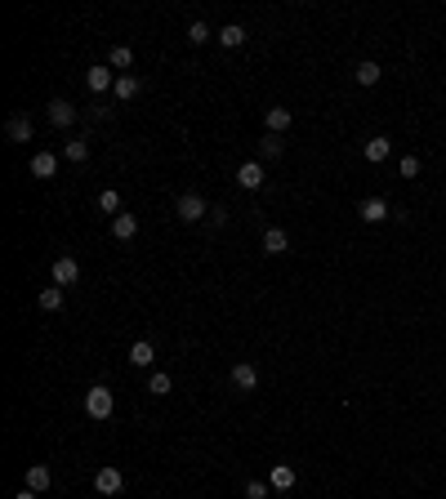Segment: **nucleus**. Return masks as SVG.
<instances>
[{"instance_id":"f257e3e1","label":"nucleus","mask_w":446,"mask_h":499,"mask_svg":"<svg viewBox=\"0 0 446 499\" xmlns=\"http://www.w3.org/2000/svg\"><path fill=\"white\" fill-rule=\"evenodd\" d=\"M112 410H116V397H112V392L103 388V383L85 392V415H90V419H108Z\"/></svg>"},{"instance_id":"f03ea898","label":"nucleus","mask_w":446,"mask_h":499,"mask_svg":"<svg viewBox=\"0 0 446 499\" xmlns=\"http://www.w3.org/2000/svg\"><path fill=\"white\" fill-rule=\"evenodd\" d=\"M174 214H179L183 223H201V219H205V201H201L196 192H183V196L174 201Z\"/></svg>"},{"instance_id":"7ed1b4c3","label":"nucleus","mask_w":446,"mask_h":499,"mask_svg":"<svg viewBox=\"0 0 446 499\" xmlns=\"http://www.w3.org/2000/svg\"><path fill=\"white\" fill-rule=\"evenodd\" d=\"M76 281H81V263L72 259V254H59V259H54V286H76Z\"/></svg>"},{"instance_id":"20e7f679","label":"nucleus","mask_w":446,"mask_h":499,"mask_svg":"<svg viewBox=\"0 0 446 499\" xmlns=\"http://www.w3.org/2000/svg\"><path fill=\"white\" fill-rule=\"evenodd\" d=\"M121 486H125L121 468H99V473H94V491L99 495H121Z\"/></svg>"},{"instance_id":"39448f33","label":"nucleus","mask_w":446,"mask_h":499,"mask_svg":"<svg viewBox=\"0 0 446 499\" xmlns=\"http://www.w3.org/2000/svg\"><path fill=\"white\" fill-rule=\"evenodd\" d=\"M232 383H236L241 392H254V388H259V370H254L250 361H236V365H232Z\"/></svg>"},{"instance_id":"423d86ee","label":"nucleus","mask_w":446,"mask_h":499,"mask_svg":"<svg viewBox=\"0 0 446 499\" xmlns=\"http://www.w3.org/2000/svg\"><path fill=\"white\" fill-rule=\"evenodd\" d=\"M236 183H241L245 192H259V187H263V165L259 161H245L241 169H236Z\"/></svg>"},{"instance_id":"0eeeda50","label":"nucleus","mask_w":446,"mask_h":499,"mask_svg":"<svg viewBox=\"0 0 446 499\" xmlns=\"http://www.w3.org/2000/svg\"><path fill=\"white\" fill-rule=\"evenodd\" d=\"M139 89H143V81L134 76V72H125V76H116V85H112V94H116L121 103H130V98H139Z\"/></svg>"},{"instance_id":"6e6552de","label":"nucleus","mask_w":446,"mask_h":499,"mask_svg":"<svg viewBox=\"0 0 446 499\" xmlns=\"http://www.w3.org/2000/svg\"><path fill=\"white\" fill-rule=\"evenodd\" d=\"M85 85H90L94 94H108L112 85H116V76H112V67H90L85 72Z\"/></svg>"},{"instance_id":"1a4fd4ad","label":"nucleus","mask_w":446,"mask_h":499,"mask_svg":"<svg viewBox=\"0 0 446 499\" xmlns=\"http://www.w3.org/2000/svg\"><path fill=\"white\" fill-rule=\"evenodd\" d=\"M112 237L116 241H134L139 237V219L134 214H116V219H112Z\"/></svg>"},{"instance_id":"9d476101","label":"nucleus","mask_w":446,"mask_h":499,"mask_svg":"<svg viewBox=\"0 0 446 499\" xmlns=\"http://www.w3.org/2000/svg\"><path fill=\"white\" fill-rule=\"evenodd\" d=\"M295 482H299V477H295V468H290V464H272V473H268L272 491H290Z\"/></svg>"},{"instance_id":"9b49d317","label":"nucleus","mask_w":446,"mask_h":499,"mask_svg":"<svg viewBox=\"0 0 446 499\" xmlns=\"http://www.w3.org/2000/svg\"><path fill=\"white\" fill-rule=\"evenodd\" d=\"M72 120H76V107H72L68 98H54V103H50V125L63 129V125H72Z\"/></svg>"},{"instance_id":"f8f14e48","label":"nucleus","mask_w":446,"mask_h":499,"mask_svg":"<svg viewBox=\"0 0 446 499\" xmlns=\"http://www.w3.org/2000/svg\"><path fill=\"white\" fill-rule=\"evenodd\" d=\"M263 125H268V134L290 129V107H268V112H263Z\"/></svg>"},{"instance_id":"ddd939ff","label":"nucleus","mask_w":446,"mask_h":499,"mask_svg":"<svg viewBox=\"0 0 446 499\" xmlns=\"http://www.w3.org/2000/svg\"><path fill=\"white\" fill-rule=\"evenodd\" d=\"M388 152H393V143H388L384 134H379V138H366V147H362V156H366L371 165H379V161H384Z\"/></svg>"},{"instance_id":"4468645a","label":"nucleus","mask_w":446,"mask_h":499,"mask_svg":"<svg viewBox=\"0 0 446 499\" xmlns=\"http://www.w3.org/2000/svg\"><path fill=\"white\" fill-rule=\"evenodd\" d=\"M50 482H54V477H50V468H45V464H32V468H27V491L41 495V491H50Z\"/></svg>"},{"instance_id":"2eb2a0df","label":"nucleus","mask_w":446,"mask_h":499,"mask_svg":"<svg viewBox=\"0 0 446 499\" xmlns=\"http://www.w3.org/2000/svg\"><path fill=\"white\" fill-rule=\"evenodd\" d=\"M108 63L112 67L121 72V76H125L130 67H134V50H130V45H112V54H108Z\"/></svg>"},{"instance_id":"dca6fc26","label":"nucleus","mask_w":446,"mask_h":499,"mask_svg":"<svg viewBox=\"0 0 446 499\" xmlns=\"http://www.w3.org/2000/svg\"><path fill=\"white\" fill-rule=\"evenodd\" d=\"M54 169H59V156L54 152H36L32 156V174L36 178H54Z\"/></svg>"},{"instance_id":"f3484780","label":"nucleus","mask_w":446,"mask_h":499,"mask_svg":"<svg viewBox=\"0 0 446 499\" xmlns=\"http://www.w3.org/2000/svg\"><path fill=\"white\" fill-rule=\"evenodd\" d=\"M357 214H362V223H384L388 219V205L379 201V196H371V201H362V210H357Z\"/></svg>"},{"instance_id":"a211bd4d","label":"nucleus","mask_w":446,"mask_h":499,"mask_svg":"<svg viewBox=\"0 0 446 499\" xmlns=\"http://www.w3.org/2000/svg\"><path fill=\"white\" fill-rule=\"evenodd\" d=\"M214 41H219L223 50H236V45H245V27H241V23H227L223 32L214 36Z\"/></svg>"},{"instance_id":"6ab92c4d","label":"nucleus","mask_w":446,"mask_h":499,"mask_svg":"<svg viewBox=\"0 0 446 499\" xmlns=\"http://www.w3.org/2000/svg\"><path fill=\"white\" fill-rule=\"evenodd\" d=\"M263 250H268V254H286L290 250V237L281 228H268V232H263Z\"/></svg>"},{"instance_id":"aec40b11","label":"nucleus","mask_w":446,"mask_h":499,"mask_svg":"<svg viewBox=\"0 0 446 499\" xmlns=\"http://www.w3.org/2000/svg\"><path fill=\"white\" fill-rule=\"evenodd\" d=\"M5 134L14 138V143H32V120H27V116H14L5 125Z\"/></svg>"},{"instance_id":"412c9836","label":"nucleus","mask_w":446,"mask_h":499,"mask_svg":"<svg viewBox=\"0 0 446 499\" xmlns=\"http://www.w3.org/2000/svg\"><path fill=\"white\" fill-rule=\"evenodd\" d=\"M130 361H134V365H139V370H143V365H152V361H156V348H152V343H148V339H139V343H134V348H130Z\"/></svg>"},{"instance_id":"4be33fe9","label":"nucleus","mask_w":446,"mask_h":499,"mask_svg":"<svg viewBox=\"0 0 446 499\" xmlns=\"http://www.w3.org/2000/svg\"><path fill=\"white\" fill-rule=\"evenodd\" d=\"M281 152H286V143H281V134H263V138H259V156H263V161H277Z\"/></svg>"},{"instance_id":"5701e85b","label":"nucleus","mask_w":446,"mask_h":499,"mask_svg":"<svg viewBox=\"0 0 446 499\" xmlns=\"http://www.w3.org/2000/svg\"><path fill=\"white\" fill-rule=\"evenodd\" d=\"M63 156H68L72 165L90 161V143H85V138H72V143H63Z\"/></svg>"},{"instance_id":"b1692460","label":"nucleus","mask_w":446,"mask_h":499,"mask_svg":"<svg viewBox=\"0 0 446 499\" xmlns=\"http://www.w3.org/2000/svg\"><path fill=\"white\" fill-rule=\"evenodd\" d=\"M379 76H384V67H379V63H357V85H379Z\"/></svg>"},{"instance_id":"393cba45","label":"nucleus","mask_w":446,"mask_h":499,"mask_svg":"<svg viewBox=\"0 0 446 499\" xmlns=\"http://www.w3.org/2000/svg\"><path fill=\"white\" fill-rule=\"evenodd\" d=\"M41 308H45V312H59V308H63V286L41 290Z\"/></svg>"},{"instance_id":"a878e982","label":"nucleus","mask_w":446,"mask_h":499,"mask_svg":"<svg viewBox=\"0 0 446 499\" xmlns=\"http://www.w3.org/2000/svg\"><path fill=\"white\" fill-rule=\"evenodd\" d=\"M99 210L103 214H121V192H112V187H108V192H99Z\"/></svg>"},{"instance_id":"bb28decb","label":"nucleus","mask_w":446,"mask_h":499,"mask_svg":"<svg viewBox=\"0 0 446 499\" xmlns=\"http://www.w3.org/2000/svg\"><path fill=\"white\" fill-rule=\"evenodd\" d=\"M210 36H219V32H210L205 23H192V27H187V41H192V45H205Z\"/></svg>"},{"instance_id":"cd10ccee","label":"nucleus","mask_w":446,"mask_h":499,"mask_svg":"<svg viewBox=\"0 0 446 499\" xmlns=\"http://www.w3.org/2000/svg\"><path fill=\"white\" fill-rule=\"evenodd\" d=\"M148 392H152V397H165V392H170V374H152V379H148Z\"/></svg>"},{"instance_id":"c85d7f7f","label":"nucleus","mask_w":446,"mask_h":499,"mask_svg":"<svg viewBox=\"0 0 446 499\" xmlns=\"http://www.w3.org/2000/svg\"><path fill=\"white\" fill-rule=\"evenodd\" d=\"M272 486L268 482H245V499H268Z\"/></svg>"},{"instance_id":"c756f323","label":"nucleus","mask_w":446,"mask_h":499,"mask_svg":"<svg viewBox=\"0 0 446 499\" xmlns=\"http://www.w3.org/2000/svg\"><path fill=\"white\" fill-rule=\"evenodd\" d=\"M420 174V156H402V178H415Z\"/></svg>"},{"instance_id":"7c9ffc66","label":"nucleus","mask_w":446,"mask_h":499,"mask_svg":"<svg viewBox=\"0 0 446 499\" xmlns=\"http://www.w3.org/2000/svg\"><path fill=\"white\" fill-rule=\"evenodd\" d=\"M14 499H36V491H18V495H14Z\"/></svg>"}]
</instances>
